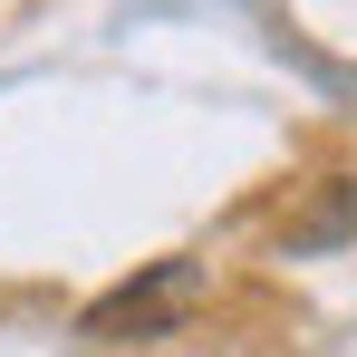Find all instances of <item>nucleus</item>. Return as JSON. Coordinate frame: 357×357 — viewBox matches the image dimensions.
<instances>
[{
	"label": "nucleus",
	"mask_w": 357,
	"mask_h": 357,
	"mask_svg": "<svg viewBox=\"0 0 357 357\" xmlns=\"http://www.w3.org/2000/svg\"><path fill=\"white\" fill-rule=\"evenodd\" d=\"M183 299H193V271H183V261H165L145 290L126 280L116 299H97V309H87V328H97V338H126V328H155V319H165V309H183Z\"/></svg>",
	"instance_id": "obj_1"
}]
</instances>
